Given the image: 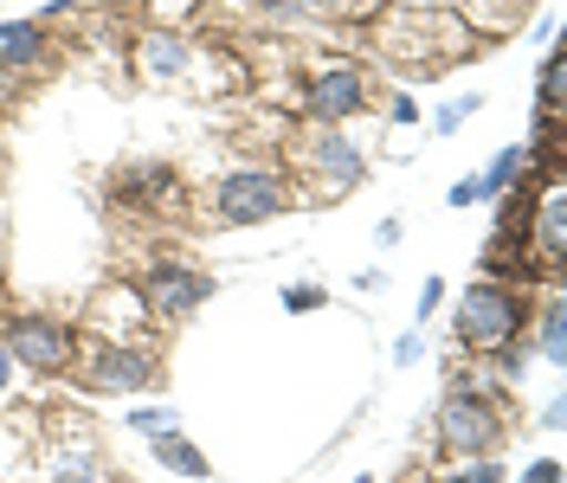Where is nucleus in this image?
<instances>
[{
  "instance_id": "28",
  "label": "nucleus",
  "mask_w": 567,
  "mask_h": 483,
  "mask_svg": "<svg viewBox=\"0 0 567 483\" xmlns=\"http://www.w3.org/2000/svg\"><path fill=\"white\" fill-rule=\"evenodd\" d=\"M354 483H374V477H354Z\"/></svg>"
},
{
  "instance_id": "2",
  "label": "nucleus",
  "mask_w": 567,
  "mask_h": 483,
  "mask_svg": "<svg viewBox=\"0 0 567 483\" xmlns=\"http://www.w3.org/2000/svg\"><path fill=\"white\" fill-rule=\"evenodd\" d=\"M503 445V419L477 387H452L439 400V451L445 458H496Z\"/></svg>"
},
{
  "instance_id": "19",
  "label": "nucleus",
  "mask_w": 567,
  "mask_h": 483,
  "mask_svg": "<svg viewBox=\"0 0 567 483\" xmlns=\"http://www.w3.org/2000/svg\"><path fill=\"white\" fill-rule=\"evenodd\" d=\"M284 310H290V316L322 310V284H290V290H284Z\"/></svg>"
},
{
  "instance_id": "15",
  "label": "nucleus",
  "mask_w": 567,
  "mask_h": 483,
  "mask_svg": "<svg viewBox=\"0 0 567 483\" xmlns=\"http://www.w3.org/2000/svg\"><path fill=\"white\" fill-rule=\"evenodd\" d=\"M542 354L548 361H561V290H542Z\"/></svg>"
},
{
  "instance_id": "20",
  "label": "nucleus",
  "mask_w": 567,
  "mask_h": 483,
  "mask_svg": "<svg viewBox=\"0 0 567 483\" xmlns=\"http://www.w3.org/2000/svg\"><path fill=\"white\" fill-rule=\"evenodd\" d=\"M477 201H491L484 194V174H464V181H452V194H445V207H477Z\"/></svg>"
},
{
  "instance_id": "1",
  "label": "nucleus",
  "mask_w": 567,
  "mask_h": 483,
  "mask_svg": "<svg viewBox=\"0 0 567 483\" xmlns=\"http://www.w3.org/2000/svg\"><path fill=\"white\" fill-rule=\"evenodd\" d=\"M529 329V297L516 284H496V277H477L458 297V342L471 354H496Z\"/></svg>"
},
{
  "instance_id": "17",
  "label": "nucleus",
  "mask_w": 567,
  "mask_h": 483,
  "mask_svg": "<svg viewBox=\"0 0 567 483\" xmlns=\"http://www.w3.org/2000/svg\"><path fill=\"white\" fill-rule=\"evenodd\" d=\"M445 483H503V464L496 458H464V471H452Z\"/></svg>"
},
{
  "instance_id": "22",
  "label": "nucleus",
  "mask_w": 567,
  "mask_h": 483,
  "mask_svg": "<svg viewBox=\"0 0 567 483\" xmlns=\"http://www.w3.org/2000/svg\"><path fill=\"white\" fill-rule=\"evenodd\" d=\"M439 297H445V277H425V284H420V304H413V322H425V316L439 310Z\"/></svg>"
},
{
  "instance_id": "26",
  "label": "nucleus",
  "mask_w": 567,
  "mask_h": 483,
  "mask_svg": "<svg viewBox=\"0 0 567 483\" xmlns=\"http://www.w3.org/2000/svg\"><path fill=\"white\" fill-rule=\"evenodd\" d=\"M13 368H20V361L7 354V342H0V400H7V387H13Z\"/></svg>"
},
{
  "instance_id": "16",
  "label": "nucleus",
  "mask_w": 567,
  "mask_h": 483,
  "mask_svg": "<svg viewBox=\"0 0 567 483\" xmlns=\"http://www.w3.org/2000/svg\"><path fill=\"white\" fill-rule=\"evenodd\" d=\"M542 110H561V45H548L542 59Z\"/></svg>"
},
{
  "instance_id": "4",
  "label": "nucleus",
  "mask_w": 567,
  "mask_h": 483,
  "mask_svg": "<svg viewBox=\"0 0 567 483\" xmlns=\"http://www.w3.org/2000/svg\"><path fill=\"white\" fill-rule=\"evenodd\" d=\"M0 342H7V354L20 368H39V374H59V368L78 361V336H71L59 316H13Z\"/></svg>"
},
{
  "instance_id": "8",
  "label": "nucleus",
  "mask_w": 567,
  "mask_h": 483,
  "mask_svg": "<svg viewBox=\"0 0 567 483\" xmlns=\"http://www.w3.org/2000/svg\"><path fill=\"white\" fill-rule=\"evenodd\" d=\"M361 104H368V84H361V71H354V65L317 71V78H310V91H303V110H310L317 123H349Z\"/></svg>"
},
{
  "instance_id": "21",
  "label": "nucleus",
  "mask_w": 567,
  "mask_h": 483,
  "mask_svg": "<svg viewBox=\"0 0 567 483\" xmlns=\"http://www.w3.org/2000/svg\"><path fill=\"white\" fill-rule=\"evenodd\" d=\"M471 110H477V91H471V97H458V104H445V110H439V116H432V123H439V130L452 136V130H458V123H464V116H471Z\"/></svg>"
},
{
  "instance_id": "12",
  "label": "nucleus",
  "mask_w": 567,
  "mask_h": 483,
  "mask_svg": "<svg viewBox=\"0 0 567 483\" xmlns=\"http://www.w3.org/2000/svg\"><path fill=\"white\" fill-rule=\"evenodd\" d=\"M155 464H168V471H175V477H207L213 471V458L200 445H187V439H181V432H155Z\"/></svg>"
},
{
  "instance_id": "7",
  "label": "nucleus",
  "mask_w": 567,
  "mask_h": 483,
  "mask_svg": "<svg viewBox=\"0 0 567 483\" xmlns=\"http://www.w3.org/2000/svg\"><path fill=\"white\" fill-rule=\"evenodd\" d=\"M84 380L91 387H110V393H136V387L155 380V354L148 348H130V342H91Z\"/></svg>"
},
{
  "instance_id": "18",
  "label": "nucleus",
  "mask_w": 567,
  "mask_h": 483,
  "mask_svg": "<svg viewBox=\"0 0 567 483\" xmlns=\"http://www.w3.org/2000/svg\"><path fill=\"white\" fill-rule=\"evenodd\" d=\"M130 425H136V432H148V439H155V432H175V407H136V413H130Z\"/></svg>"
},
{
  "instance_id": "27",
  "label": "nucleus",
  "mask_w": 567,
  "mask_h": 483,
  "mask_svg": "<svg viewBox=\"0 0 567 483\" xmlns=\"http://www.w3.org/2000/svg\"><path fill=\"white\" fill-rule=\"evenodd\" d=\"M290 13H336V0H290Z\"/></svg>"
},
{
  "instance_id": "13",
  "label": "nucleus",
  "mask_w": 567,
  "mask_h": 483,
  "mask_svg": "<svg viewBox=\"0 0 567 483\" xmlns=\"http://www.w3.org/2000/svg\"><path fill=\"white\" fill-rule=\"evenodd\" d=\"M168 187H175V174L162 168V162H136V168L116 174V194H123V201H162Z\"/></svg>"
},
{
  "instance_id": "24",
  "label": "nucleus",
  "mask_w": 567,
  "mask_h": 483,
  "mask_svg": "<svg viewBox=\"0 0 567 483\" xmlns=\"http://www.w3.org/2000/svg\"><path fill=\"white\" fill-rule=\"evenodd\" d=\"M420 354H425V336H420V329H406V336H400V348H393V368H413Z\"/></svg>"
},
{
  "instance_id": "23",
  "label": "nucleus",
  "mask_w": 567,
  "mask_h": 483,
  "mask_svg": "<svg viewBox=\"0 0 567 483\" xmlns=\"http://www.w3.org/2000/svg\"><path fill=\"white\" fill-rule=\"evenodd\" d=\"M523 483H561V458H529L523 464Z\"/></svg>"
},
{
  "instance_id": "6",
  "label": "nucleus",
  "mask_w": 567,
  "mask_h": 483,
  "mask_svg": "<svg viewBox=\"0 0 567 483\" xmlns=\"http://www.w3.org/2000/svg\"><path fill=\"white\" fill-rule=\"evenodd\" d=\"M303 155H310V174H317L322 201H342L354 181L368 174V155H361V148H354L349 136H336V130L310 136V142H303Z\"/></svg>"
},
{
  "instance_id": "11",
  "label": "nucleus",
  "mask_w": 567,
  "mask_h": 483,
  "mask_svg": "<svg viewBox=\"0 0 567 483\" xmlns=\"http://www.w3.org/2000/svg\"><path fill=\"white\" fill-rule=\"evenodd\" d=\"M136 65L148 71V78H181V71H187V39L181 33H148L136 45Z\"/></svg>"
},
{
  "instance_id": "5",
  "label": "nucleus",
  "mask_w": 567,
  "mask_h": 483,
  "mask_svg": "<svg viewBox=\"0 0 567 483\" xmlns=\"http://www.w3.org/2000/svg\"><path fill=\"white\" fill-rule=\"evenodd\" d=\"M142 304L155 316H194L200 304L213 297V277H200V271H187V265H175V258H162L155 271L142 277V290H136Z\"/></svg>"
},
{
  "instance_id": "3",
  "label": "nucleus",
  "mask_w": 567,
  "mask_h": 483,
  "mask_svg": "<svg viewBox=\"0 0 567 483\" xmlns=\"http://www.w3.org/2000/svg\"><path fill=\"white\" fill-rule=\"evenodd\" d=\"M284 207H290V194H284V174H271V168H233L213 187V213L226 226H265Z\"/></svg>"
},
{
  "instance_id": "10",
  "label": "nucleus",
  "mask_w": 567,
  "mask_h": 483,
  "mask_svg": "<svg viewBox=\"0 0 567 483\" xmlns=\"http://www.w3.org/2000/svg\"><path fill=\"white\" fill-rule=\"evenodd\" d=\"M45 59V20H7L0 27V65H39Z\"/></svg>"
},
{
  "instance_id": "9",
  "label": "nucleus",
  "mask_w": 567,
  "mask_h": 483,
  "mask_svg": "<svg viewBox=\"0 0 567 483\" xmlns=\"http://www.w3.org/2000/svg\"><path fill=\"white\" fill-rule=\"evenodd\" d=\"M529 219H535V233H529L535 258H542V265H561V251H567V194H561V174H548V181H542Z\"/></svg>"
},
{
  "instance_id": "25",
  "label": "nucleus",
  "mask_w": 567,
  "mask_h": 483,
  "mask_svg": "<svg viewBox=\"0 0 567 483\" xmlns=\"http://www.w3.org/2000/svg\"><path fill=\"white\" fill-rule=\"evenodd\" d=\"M388 116H393V123H413V116H420V104H413V97H393Z\"/></svg>"
},
{
  "instance_id": "14",
  "label": "nucleus",
  "mask_w": 567,
  "mask_h": 483,
  "mask_svg": "<svg viewBox=\"0 0 567 483\" xmlns=\"http://www.w3.org/2000/svg\"><path fill=\"white\" fill-rule=\"evenodd\" d=\"M523 168H529V148H523V142H509V148L496 155L491 168H484V194H503V187H509V181H516Z\"/></svg>"
}]
</instances>
